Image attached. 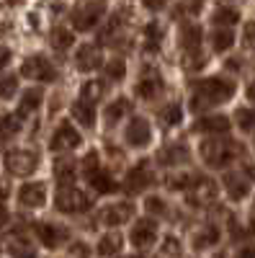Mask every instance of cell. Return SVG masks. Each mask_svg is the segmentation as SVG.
Segmentation results:
<instances>
[{
  "mask_svg": "<svg viewBox=\"0 0 255 258\" xmlns=\"http://www.w3.org/2000/svg\"><path fill=\"white\" fill-rule=\"evenodd\" d=\"M235 93V83L227 78H201L191 83V111H206L224 103Z\"/></svg>",
  "mask_w": 255,
  "mask_h": 258,
  "instance_id": "1",
  "label": "cell"
},
{
  "mask_svg": "<svg viewBox=\"0 0 255 258\" xmlns=\"http://www.w3.org/2000/svg\"><path fill=\"white\" fill-rule=\"evenodd\" d=\"M237 153H240V145L222 135H209V140L201 142V158L209 168H219V170L227 168L237 158Z\"/></svg>",
  "mask_w": 255,
  "mask_h": 258,
  "instance_id": "2",
  "label": "cell"
},
{
  "mask_svg": "<svg viewBox=\"0 0 255 258\" xmlns=\"http://www.w3.org/2000/svg\"><path fill=\"white\" fill-rule=\"evenodd\" d=\"M80 170H82V176H85V181H88L98 194H114V191H119V183H116V178L106 170L103 165H101V158H98V153L96 150H91L88 155L82 158V163H80Z\"/></svg>",
  "mask_w": 255,
  "mask_h": 258,
  "instance_id": "3",
  "label": "cell"
},
{
  "mask_svg": "<svg viewBox=\"0 0 255 258\" xmlns=\"http://www.w3.org/2000/svg\"><path fill=\"white\" fill-rule=\"evenodd\" d=\"M54 207H57V212H65V214H82L93 207V199L72 183H59Z\"/></svg>",
  "mask_w": 255,
  "mask_h": 258,
  "instance_id": "4",
  "label": "cell"
},
{
  "mask_svg": "<svg viewBox=\"0 0 255 258\" xmlns=\"http://www.w3.org/2000/svg\"><path fill=\"white\" fill-rule=\"evenodd\" d=\"M106 8H109V3L106 0H85L82 6H77L75 11H72V26L77 29V31H91V29H96L101 21H103V16H106Z\"/></svg>",
  "mask_w": 255,
  "mask_h": 258,
  "instance_id": "5",
  "label": "cell"
},
{
  "mask_svg": "<svg viewBox=\"0 0 255 258\" xmlns=\"http://www.w3.org/2000/svg\"><path fill=\"white\" fill-rule=\"evenodd\" d=\"M155 183V170L147 160H139L137 165H132L126 170V178H124V191L126 194H142L144 188H150Z\"/></svg>",
  "mask_w": 255,
  "mask_h": 258,
  "instance_id": "6",
  "label": "cell"
},
{
  "mask_svg": "<svg viewBox=\"0 0 255 258\" xmlns=\"http://www.w3.org/2000/svg\"><path fill=\"white\" fill-rule=\"evenodd\" d=\"M6 168L11 176H31L39 168V155L34 150H11V153H6Z\"/></svg>",
  "mask_w": 255,
  "mask_h": 258,
  "instance_id": "7",
  "label": "cell"
},
{
  "mask_svg": "<svg viewBox=\"0 0 255 258\" xmlns=\"http://www.w3.org/2000/svg\"><path fill=\"white\" fill-rule=\"evenodd\" d=\"M124 142L129 147H147L152 142V124L147 121V116H132L124 126Z\"/></svg>",
  "mask_w": 255,
  "mask_h": 258,
  "instance_id": "8",
  "label": "cell"
},
{
  "mask_svg": "<svg viewBox=\"0 0 255 258\" xmlns=\"http://www.w3.org/2000/svg\"><path fill=\"white\" fill-rule=\"evenodd\" d=\"M21 75L29 80H41V83H54L57 80V68L44 57V54H34L29 59H24L21 64Z\"/></svg>",
  "mask_w": 255,
  "mask_h": 258,
  "instance_id": "9",
  "label": "cell"
},
{
  "mask_svg": "<svg viewBox=\"0 0 255 258\" xmlns=\"http://www.w3.org/2000/svg\"><path fill=\"white\" fill-rule=\"evenodd\" d=\"M80 142H82V137H80L77 129L70 121H59L52 140H49V147L54 150V153H70V150L80 147Z\"/></svg>",
  "mask_w": 255,
  "mask_h": 258,
  "instance_id": "10",
  "label": "cell"
},
{
  "mask_svg": "<svg viewBox=\"0 0 255 258\" xmlns=\"http://www.w3.org/2000/svg\"><path fill=\"white\" fill-rule=\"evenodd\" d=\"M129 240L137 250H147V248H152V243L157 240V222L155 217H150L147 214L144 220H137L132 232H129Z\"/></svg>",
  "mask_w": 255,
  "mask_h": 258,
  "instance_id": "11",
  "label": "cell"
},
{
  "mask_svg": "<svg viewBox=\"0 0 255 258\" xmlns=\"http://www.w3.org/2000/svg\"><path fill=\"white\" fill-rule=\"evenodd\" d=\"M137 96L139 98H144V101H155L157 96H162L165 93V80H162V75L157 73V70H150L147 73L144 70V75L137 80Z\"/></svg>",
  "mask_w": 255,
  "mask_h": 258,
  "instance_id": "12",
  "label": "cell"
},
{
  "mask_svg": "<svg viewBox=\"0 0 255 258\" xmlns=\"http://www.w3.org/2000/svg\"><path fill=\"white\" fill-rule=\"evenodd\" d=\"M134 217V204L132 202H116V204H109L101 209V222L106 227H116V225H124Z\"/></svg>",
  "mask_w": 255,
  "mask_h": 258,
  "instance_id": "13",
  "label": "cell"
},
{
  "mask_svg": "<svg viewBox=\"0 0 255 258\" xmlns=\"http://www.w3.org/2000/svg\"><path fill=\"white\" fill-rule=\"evenodd\" d=\"M132 21V11L129 8H119L111 18H109V24H106L103 34L98 36L101 41H106V44H116V39L121 34H126V24Z\"/></svg>",
  "mask_w": 255,
  "mask_h": 258,
  "instance_id": "14",
  "label": "cell"
},
{
  "mask_svg": "<svg viewBox=\"0 0 255 258\" xmlns=\"http://www.w3.org/2000/svg\"><path fill=\"white\" fill-rule=\"evenodd\" d=\"M188 160H191V150L183 142H170L167 147L160 150V155H157V163L165 165V168H176V165H183Z\"/></svg>",
  "mask_w": 255,
  "mask_h": 258,
  "instance_id": "15",
  "label": "cell"
},
{
  "mask_svg": "<svg viewBox=\"0 0 255 258\" xmlns=\"http://www.w3.org/2000/svg\"><path fill=\"white\" fill-rule=\"evenodd\" d=\"M18 202H21V207H29V209L44 207V202H47V186L44 183H24L18 188Z\"/></svg>",
  "mask_w": 255,
  "mask_h": 258,
  "instance_id": "16",
  "label": "cell"
},
{
  "mask_svg": "<svg viewBox=\"0 0 255 258\" xmlns=\"http://www.w3.org/2000/svg\"><path fill=\"white\" fill-rule=\"evenodd\" d=\"M75 64H77V70L80 73H96L101 64H103V57L98 52V47L93 44H82L75 54Z\"/></svg>",
  "mask_w": 255,
  "mask_h": 258,
  "instance_id": "17",
  "label": "cell"
},
{
  "mask_svg": "<svg viewBox=\"0 0 255 258\" xmlns=\"http://www.w3.org/2000/svg\"><path fill=\"white\" fill-rule=\"evenodd\" d=\"M34 230H36V238L44 243L47 248H57L59 243H65V240H67V230H65V227H59V225L41 222V225H36Z\"/></svg>",
  "mask_w": 255,
  "mask_h": 258,
  "instance_id": "18",
  "label": "cell"
},
{
  "mask_svg": "<svg viewBox=\"0 0 255 258\" xmlns=\"http://www.w3.org/2000/svg\"><path fill=\"white\" fill-rule=\"evenodd\" d=\"M70 114H72V119H75L80 126H85V129H93V124H96V103L80 96V98L72 103Z\"/></svg>",
  "mask_w": 255,
  "mask_h": 258,
  "instance_id": "19",
  "label": "cell"
},
{
  "mask_svg": "<svg viewBox=\"0 0 255 258\" xmlns=\"http://www.w3.org/2000/svg\"><path fill=\"white\" fill-rule=\"evenodd\" d=\"M250 181L252 178H245L242 173H227L224 176V191L232 202H242L250 191Z\"/></svg>",
  "mask_w": 255,
  "mask_h": 258,
  "instance_id": "20",
  "label": "cell"
},
{
  "mask_svg": "<svg viewBox=\"0 0 255 258\" xmlns=\"http://www.w3.org/2000/svg\"><path fill=\"white\" fill-rule=\"evenodd\" d=\"M229 126H232V121H229V116H224V114H209V116H201L199 124H196L199 132H206V135H227V132H229Z\"/></svg>",
  "mask_w": 255,
  "mask_h": 258,
  "instance_id": "21",
  "label": "cell"
},
{
  "mask_svg": "<svg viewBox=\"0 0 255 258\" xmlns=\"http://www.w3.org/2000/svg\"><path fill=\"white\" fill-rule=\"evenodd\" d=\"M201 41H204V36H201V29L199 26H194V24H186L183 29H181V47H183V52L186 54H196V52H201Z\"/></svg>",
  "mask_w": 255,
  "mask_h": 258,
  "instance_id": "22",
  "label": "cell"
},
{
  "mask_svg": "<svg viewBox=\"0 0 255 258\" xmlns=\"http://www.w3.org/2000/svg\"><path fill=\"white\" fill-rule=\"evenodd\" d=\"M132 111V103H129V98H116V101H111L109 106H106V126H116L121 119H126V114Z\"/></svg>",
  "mask_w": 255,
  "mask_h": 258,
  "instance_id": "23",
  "label": "cell"
},
{
  "mask_svg": "<svg viewBox=\"0 0 255 258\" xmlns=\"http://www.w3.org/2000/svg\"><path fill=\"white\" fill-rule=\"evenodd\" d=\"M41 101H44V93H41L39 88H29V91H24V96H21V101H18V116L21 119H26L29 114H34L39 106H41Z\"/></svg>",
  "mask_w": 255,
  "mask_h": 258,
  "instance_id": "24",
  "label": "cell"
},
{
  "mask_svg": "<svg viewBox=\"0 0 255 258\" xmlns=\"http://www.w3.org/2000/svg\"><path fill=\"white\" fill-rule=\"evenodd\" d=\"M209 44H211V49H214L217 54L227 52L232 44H235V34H232V26H219L217 31H211Z\"/></svg>",
  "mask_w": 255,
  "mask_h": 258,
  "instance_id": "25",
  "label": "cell"
},
{
  "mask_svg": "<svg viewBox=\"0 0 255 258\" xmlns=\"http://www.w3.org/2000/svg\"><path fill=\"white\" fill-rule=\"evenodd\" d=\"M162 26L157 24V21H152V24H147L144 29V52L147 54H157L160 47H162Z\"/></svg>",
  "mask_w": 255,
  "mask_h": 258,
  "instance_id": "26",
  "label": "cell"
},
{
  "mask_svg": "<svg viewBox=\"0 0 255 258\" xmlns=\"http://www.w3.org/2000/svg\"><path fill=\"white\" fill-rule=\"evenodd\" d=\"M160 121H162V126H178L183 121V106L178 101H170L167 106H162L160 109Z\"/></svg>",
  "mask_w": 255,
  "mask_h": 258,
  "instance_id": "27",
  "label": "cell"
},
{
  "mask_svg": "<svg viewBox=\"0 0 255 258\" xmlns=\"http://www.w3.org/2000/svg\"><path fill=\"white\" fill-rule=\"evenodd\" d=\"M214 243H219V227H217V225H204V227L194 235V245H196L199 250H204L206 245H214Z\"/></svg>",
  "mask_w": 255,
  "mask_h": 258,
  "instance_id": "28",
  "label": "cell"
},
{
  "mask_svg": "<svg viewBox=\"0 0 255 258\" xmlns=\"http://www.w3.org/2000/svg\"><path fill=\"white\" fill-rule=\"evenodd\" d=\"M211 21H214L217 26H235L240 21V13L229 6H217L214 13H211Z\"/></svg>",
  "mask_w": 255,
  "mask_h": 258,
  "instance_id": "29",
  "label": "cell"
},
{
  "mask_svg": "<svg viewBox=\"0 0 255 258\" xmlns=\"http://www.w3.org/2000/svg\"><path fill=\"white\" fill-rule=\"evenodd\" d=\"M121 248H124V238L116 235V232L103 235L101 243H98V253L101 255H116V253H121Z\"/></svg>",
  "mask_w": 255,
  "mask_h": 258,
  "instance_id": "30",
  "label": "cell"
},
{
  "mask_svg": "<svg viewBox=\"0 0 255 258\" xmlns=\"http://www.w3.org/2000/svg\"><path fill=\"white\" fill-rule=\"evenodd\" d=\"M54 176L59 183H72L75 181V163L70 158H57L54 163Z\"/></svg>",
  "mask_w": 255,
  "mask_h": 258,
  "instance_id": "31",
  "label": "cell"
},
{
  "mask_svg": "<svg viewBox=\"0 0 255 258\" xmlns=\"http://www.w3.org/2000/svg\"><path fill=\"white\" fill-rule=\"evenodd\" d=\"M49 41H52V47H54L57 52H65V49H70V47H72L75 36H72L67 29L54 26V29H52V34H49Z\"/></svg>",
  "mask_w": 255,
  "mask_h": 258,
  "instance_id": "32",
  "label": "cell"
},
{
  "mask_svg": "<svg viewBox=\"0 0 255 258\" xmlns=\"http://www.w3.org/2000/svg\"><path fill=\"white\" fill-rule=\"evenodd\" d=\"M18 126H21V116L18 114H6V116H0V140H8L18 132Z\"/></svg>",
  "mask_w": 255,
  "mask_h": 258,
  "instance_id": "33",
  "label": "cell"
},
{
  "mask_svg": "<svg viewBox=\"0 0 255 258\" xmlns=\"http://www.w3.org/2000/svg\"><path fill=\"white\" fill-rule=\"evenodd\" d=\"M103 93H106V83H103V80H88V83L82 85V91H80L82 98H88V101H93V103H98Z\"/></svg>",
  "mask_w": 255,
  "mask_h": 258,
  "instance_id": "34",
  "label": "cell"
},
{
  "mask_svg": "<svg viewBox=\"0 0 255 258\" xmlns=\"http://www.w3.org/2000/svg\"><path fill=\"white\" fill-rule=\"evenodd\" d=\"M144 212L150 214V217H165L167 214V204L162 197H147L144 199Z\"/></svg>",
  "mask_w": 255,
  "mask_h": 258,
  "instance_id": "35",
  "label": "cell"
},
{
  "mask_svg": "<svg viewBox=\"0 0 255 258\" xmlns=\"http://www.w3.org/2000/svg\"><path fill=\"white\" fill-rule=\"evenodd\" d=\"M237 126L242 132H255V109H237Z\"/></svg>",
  "mask_w": 255,
  "mask_h": 258,
  "instance_id": "36",
  "label": "cell"
},
{
  "mask_svg": "<svg viewBox=\"0 0 255 258\" xmlns=\"http://www.w3.org/2000/svg\"><path fill=\"white\" fill-rule=\"evenodd\" d=\"M103 73L109 75V80H121V78L126 75V62L116 57V59H111V62H106Z\"/></svg>",
  "mask_w": 255,
  "mask_h": 258,
  "instance_id": "37",
  "label": "cell"
},
{
  "mask_svg": "<svg viewBox=\"0 0 255 258\" xmlns=\"http://www.w3.org/2000/svg\"><path fill=\"white\" fill-rule=\"evenodd\" d=\"M6 253H18V255H31L34 248L26 245V240H21V238H8V243L3 245Z\"/></svg>",
  "mask_w": 255,
  "mask_h": 258,
  "instance_id": "38",
  "label": "cell"
},
{
  "mask_svg": "<svg viewBox=\"0 0 255 258\" xmlns=\"http://www.w3.org/2000/svg\"><path fill=\"white\" fill-rule=\"evenodd\" d=\"M16 91H18V78L16 75H6L3 80H0V98H3V101L13 98Z\"/></svg>",
  "mask_w": 255,
  "mask_h": 258,
  "instance_id": "39",
  "label": "cell"
},
{
  "mask_svg": "<svg viewBox=\"0 0 255 258\" xmlns=\"http://www.w3.org/2000/svg\"><path fill=\"white\" fill-rule=\"evenodd\" d=\"M160 253H162V255H181V253H183V248H181L178 238H165V243H162Z\"/></svg>",
  "mask_w": 255,
  "mask_h": 258,
  "instance_id": "40",
  "label": "cell"
},
{
  "mask_svg": "<svg viewBox=\"0 0 255 258\" xmlns=\"http://www.w3.org/2000/svg\"><path fill=\"white\" fill-rule=\"evenodd\" d=\"M245 47L255 52V21H250L245 26Z\"/></svg>",
  "mask_w": 255,
  "mask_h": 258,
  "instance_id": "41",
  "label": "cell"
},
{
  "mask_svg": "<svg viewBox=\"0 0 255 258\" xmlns=\"http://www.w3.org/2000/svg\"><path fill=\"white\" fill-rule=\"evenodd\" d=\"M142 6H144L147 11H162V8L167 6V0H142Z\"/></svg>",
  "mask_w": 255,
  "mask_h": 258,
  "instance_id": "42",
  "label": "cell"
},
{
  "mask_svg": "<svg viewBox=\"0 0 255 258\" xmlns=\"http://www.w3.org/2000/svg\"><path fill=\"white\" fill-rule=\"evenodd\" d=\"M11 49L8 47H0V70H6L8 68V64H11Z\"/></svg>",
  "mask_w": 255,
  "mask_h": 258,
  "instance_id": "43",
  "label": "cell"
},
{
  "mask_svg": "<svg viewBox=\"0 0 255 258\" xmlns=\"http://www.w3.org/2000/svg\"><path fill=\"white\" fill-rule=\"evenodd\" d=\"M70 253H72V255H85V253H88V248H85V245H72Z\"/></svg>",
  "mask_w": 255,
  "mask_h": 258,
  "instance_id": "44",
  "label": "cell"
},
{
  "mask_svg": "<svg viewBox=\"0 0 255 258\" xmlns=\"http://www.w3.org/2000/svg\"><path fill=\"white\" fill-rule=\"evenodd\" d=\"M6 225H8V212H6V209H0V230H3Z\"/></svg>",
  "mask_w": 255,
  "mask_h": 258,
  "instance_id": "45",
  "label": "cell"
},
{
  "mask_svg": "<svg viewBox=\"0 0 255 258\" xmlns=\"http://www.w3.org/2000/svg\"><path fill=\"white\" fill-rule=\"evenodd\" d=\"M247 98L255 101V80H250V85H247Z\"/></svg>",
  "mask_w": 255,
  "mask_h": 258,
  "instance_id": "46",
  "label": "cell"
},
{
  "mask_svg": "<svg viewBox=\"0 0 255 258\" xmlns=\"http://www.w3.org/2000/svg\"><path fill=\"white\" fill-rule=\"evenodd\" d=\"M6 197H8V188H6V186H0V204L6 202Z\"/></svg>",
  "mask_w": 255,
  "mask_h": 258,
  "instance_id": "47",
  "label": "cell"
},
{
  "mask_svg": "<svg viewBox=\"0 0 255 258\" xmlns=\"http://www.w3.org/2000/svg\"><path fill=\"white\" fill-rule=\"evenodd\" d=\"M16 3H21V0H0V6H16Z\"/></svg>",
  "mask_w": 255,
  "mask_h": 258,
  "instance_id": "48",
  "label": "cell"
},
{
  "mask_svg": "<svg viewBox=\"0 0 255 258\" xmlns=\"http://www.w3.org/2000/svg\"><path fill=\"white\" fill-rule=\"evenodd\" d=\"M240 253H242V255H255V248H242Z\"/></svg>",
  "mask_w": 255,
  "mask_h": 258,
  "instance_id": "49",
  "label": "cell"
},
{
  "mask_svg": "<svg viewBox=\"0 0 255 258\" xmlns=\"http://www.w3.org/2000/svg\"><path fill=\"white\" fill-rule=\"evenodd\" d=\"M252 209H255V204H252Z\"/></svg>",
  "mask_w": 255,
  "mask_h": 258,
  "instance_id": "50",
  "label": "cell"
}]
</instances>
